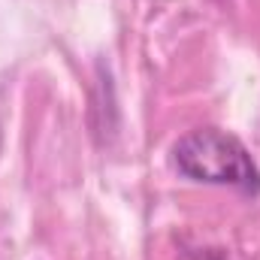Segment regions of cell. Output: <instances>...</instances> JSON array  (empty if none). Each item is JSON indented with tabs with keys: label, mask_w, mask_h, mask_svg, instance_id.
Instances as JSON below:
<instances>
[{
	"label": "cell",
	"mask_w": 260,
	"mask_h": 260,
	"mask_svg": "<svg viewBox=\"0 0 260 260\" xmlns=\"http://www.w3.org/2000/svg\"><path fill=\"white\" fill-rule=\"evenodd\" d=\"M176 167L197 182L209 185H230L245 194L260 191V170L251 160L248 148L218 127H200L182 136L173 148Z\"/></svg>",
	"instance_id": "1"
}]
</instances>
